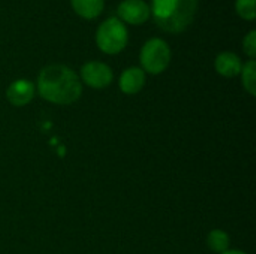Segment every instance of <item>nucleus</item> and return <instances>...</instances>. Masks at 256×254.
<instances>
[{
    "label": "nucleus",
    "instance_id": "obj_10",
    "mask_svg": "<svg viewBox=\"0 0 256 254\" xmlns=\"http://www.w3.org/2000/svg\"><path fill=\"white\" fill-rule=\"evenodd\" d=\"M70 6L82 19H96L105 9V0H70Z\"/></svg>",
    "mask_w": 256,
    "mask_h": 254
},
{
    "label": "nucleus",
    "instance_id": "obj_7",
    "mask_svg": "<svg viewBox=\"0 0 256 254\" xmlns=\"http://www.w3.org/2000/svg\"><path fill=\"white\" fill-rule=\"evenodd\" d=\"M36 94V85L28 79H16L6 90V99L14 106H26L28 105Z\"/></svg>",
    "mask_w": 256,
    "mask_h": 254
},
{
    "label": "nucleus",
    "instance_id": "obj_6",
    "mask_svg": "<svg viewBox=\"0 0 256 254\" xmlns=\"http://www.w3.org/2000/svg\"><path fill=\"white\" fill-rule=\"evenodd\" d=\"M152 16L150 4L146 0H123L117 6V18L123 24L142 25Z\"/></svg>",
    "mask_w": 256,
    "mask_h": 254
},
{
    "label": "nucleus",
    "instance_id": "obj_11",
    "mask_svg": "<svg viewBox=\"0 0 256 254\" xmlns=\"http://www.w3.org/2000/svg\"><path fill=\"white\" fill-rule=\"evenodd\" d=\"M230 244H231V238L222 229H213L207 237V246L214 253H225L226 250H230Z\"/></svg>",
    "mask_w": 256,
    "mask_h": 254
},
{
    "label": "nucleus",
    "instance_id": "obj_4",
    "mask_svg": "<svg viewBox=\"0 0 256 254\" xmlns=\"http://www.w3.org/2000/svg\"><path fill=\"white\" fill-rule=\"evenodd\" d=\"M171 58H172V51L168 42L160 37L148 39L142 45L140 52L141 69L150 75L164 73L170 67Z\"/></svg>",
    "mask_w": 256,
    "mask_h": 254
},
{
    "label": "nucleus",
    "instance_id": "obj_15",
    "mask_svg": "<svg viewBox=\"0 0 256 254\" xmlns=\"http://www.w3.org/2000/svg\"><path fill=\"white\" fill-rule=\"evenodd\" d=\"M222 254H248L246 252H243V250H237V249H230V250H226L225 253Z\"/></svg>",
    "mask_w": 256,
    "mask_h": 254
},
{
    "label": "nucleus",
    "instance_id": "obj_1",
    "mask_svg": "<svg viewBox=\"0 0 256 254\" xmlns=\"http://www.w3.org/2000/svg\"><path fill=\"white\" fill-rule=\"evenodd\" d=\"M36 90L50 103L72 105L82 94V82L69 66L50 64L39 72Z\"/></svg>",
    "mask_w": 256,
    "mask_h": 254
},
{
    "label": "nucleus",
    "instance_id": "obj_2",
    "mask_svg": "<svg viewBox=\"0 0 256 254\" xmlns=\"http://www.w3.org/2000/svg\"><path fill=\"white\" fill-rule=\"evenodd\" d=\"M198 7L200 0H152L150 12L162 31L180 34L192 25Z\"/></svg>",
    "mask_w": 256,
    "mask_h": 254
},
{
    "label": "nucleus",
    "instance_id": "obj_3",
    "mask_svg": "<svg viewBox=\"0 0 256 254\" xmlns=\"http://www.w3.org/2000/svg\"><path fill=\"white\" fill-rule=\"evenodd\" d=\"M94 39L104 54L117 55L124 51L129 43V30L117 16H111L99 24Z\"/></svg>",
    "mask_w": 256,
    "mask_h": 254
},
{
    "label": "nucleus",
    "instance_id": "obj_12",
    "mask_svg": "<svg viewBox=\"0 0 256 254\" xmlns=\"http://www.w3.org/2000/svg\"><path fill=\"white\" fill-rule=\"evenodd\" d=\"M242 84L244 87V90L250 94L255 96L256 94V61L255 60H249L246 63H243L242 72Z\"/></svg>",
    "mask_w": 256,
    "mask_h": 254
},
{
    "label": "nucleus",
    "instance_id": "obj_14",
    "mask_svg": "<svg viewBox=\"0 0 256 254\" xmlns=\"http://www.w3.org/2000/svg\"><path fill=\"white\" fill-rule=\"evenodd\" d=\"M243 51L249 57V60H255L256 57V30H250L243 39Z\"/></svg>",
    "mask_w": 256,
    "mask_h": 254
},
{
    "label": "nucleus",
    "instance_id": "obj_9",
    "mask_svg": "<svg viewBox=\"0 0 256 254\" xmlns=\"http://www.w3.org/2000/svg\"><path fill=\"white\" fill-rule=\"evenodd\" d=\"M242 67H243V61H242L240 55H237L232 51H224V52L218 54V57L214 60L216 72L225 78L240 76Z\"/></svg>",
    "mask_w": 256,
    "mask_h": 254
},
{
    "label": "nucleus",
    "instance_id": "obj_13",
    "mask_svg": "<svg viewBox=\"0 0 256 254\" xmlns=\"http://www.w3.org/2000/svg\"><path fill=\"white\" fill-rule=\"evenodd\" d=\"M236 10L240 18L252 22L256 18V0H236Z\"/></svg>",
    "mask_w": 256,
    "mask_h": 254
},
{
    "label": "nucleus",
    "instance_id": "obj_8",
    "mask_svg": "<svg viewBox=\"0 0 256 254\" xmlns=\"http://www.w3.org/2000/svg\"><path fill=\"white\" fill-rule=\"evenodd\" d=\"M146 79H147V73L141 67L132 66L122 72L120 79H118V87L122 93L132 96V94L140 93L144 88Z\"/></svg>",
    "mask_w": 256,
    "mask_h": 254
},
{
    "label": "nucleus",
    "instance_id": "obj_5",
    "mask_svg": "<svg viewBox=\"0 0 256 254\" xmlns=\"http://www.w3.org/2000/svg\"><path fill=\"white\" fill-rule=\"evenodd\" d=\"M80 79L90 88L102 90L111 85L114 79V72L106 63L92 60L82 64L80 70Z\"/></svg>",
    "mask_w": 256,
    "mask_h": 254
}]
</instances>
